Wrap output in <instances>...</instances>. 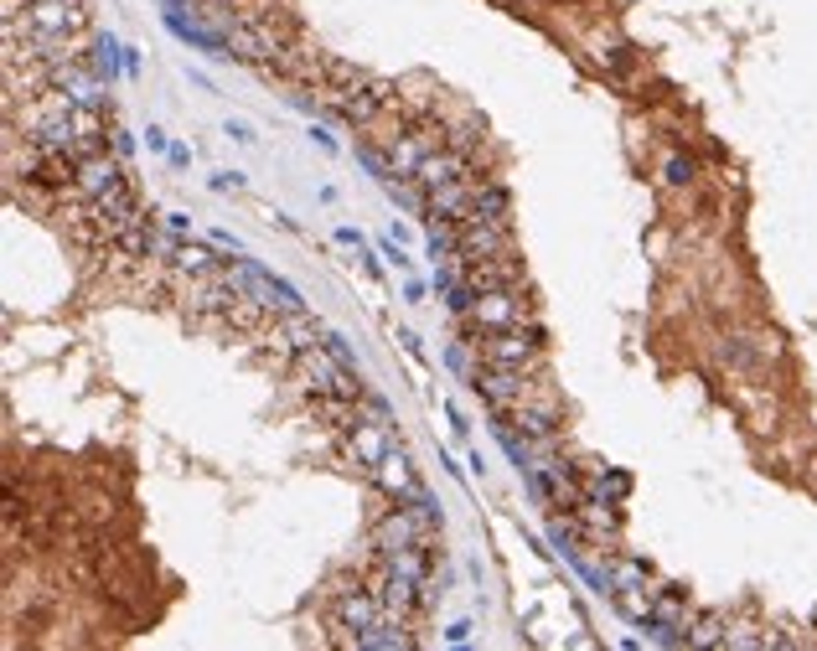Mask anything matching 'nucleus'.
I'll use <instances>...</instances> for the list:
<instances>
[{"mask_svg":"<svg viewBox=\"0 0 817 651\" xmlns=\"http://www.w3.org/2000/svg\"><path fill=\"white\" fill-rule=\"evenodd\" d=\"M145 145H151V150H171V145H166V135H161V124H145Z\"/></svg>","mask_w":817,"mask_h":651,"instance_id":"nucleus-11","label":"nucleus"},{"mask_svg":"<svg viewBox=\"0 0 817 651\" xmlns=\"http://www.w3.org/2000/svg\"><path fill=\"white\" fill-rule=\"evenodd\" d=\"M166 228H171V233H192V217H186V212H166Z\"/></svg>","mask_w":817,"mask_h":651,"instance_id":"nucleus-9","label":"nucleus"},{"mask_svg":"<svg viewBox=\"0 0 817 651\" xmlns=\"http://www.w3.org/2000/svg\"><path fill=\"white\" fill-rule=\"evenodd\" d=\"M373 481H378V486H383V491H389L394 502H409V497H420V491H424V486H420V475H414V466H409V455H404L398 444L389 450V455H383V460H378Z\"/></svg>","mask_w":817,"mask_h":651,"instance_id":"nucleus-3","label":"nucleus"},{"mask_svg":"<svg viewBox=\"0 0 817 651\" xmlns=\"http://www.w3.org/2000/svg\"><path fill=\"white\" fill-rule=\"evenodd\" d=\"M389 98H394L389 83L357 78V73H352V83H347L342 93H332V109H336V119H347V124H367V119H378L383 109H389Z\"/></svg>","mask_w":817,"mask_h":651,"instance_id":"nucleus-2","label":"nucleus"},{"mask_svg":"<svg viewBox=\"0 0 817 651\" xmlns=\"http://www.w3.org/2000/svg\"><path fill=\"white\" fill-rule=\"evenodd\" d=\"M398 341H404V352L414 357V362H424V347H420V336H414V331H398Z\"/></svg>","mask_w":817,"mask_h":651,"instance_id":"nucleus-7","label":"nucleus"},{"mask_svg":"<svg viewBox=\"0 0 817 651\" xmlns=\"http://www.w3.org/2000/svg\"><path fill=\"white\" fill-rule=\"evenodd\" d=\"M626 486H632V481H626L621 471H610V475H606V491H610V497H626Z\"/></svg>","mask_w":817,"mask_h":651,"instance_id":"nucleus-10","label":"nucleus"},{"mask_svg":"<svg viewBox=\"0 0 817 651\" xmlns=\"http://www.w3.org/2000/svg\"><path fill=\"white\" fill-rule=\"evenodd\" d=\"M310 140H316V145L326 150V155H336V140H332V135H326V129H310Z\"/></svg>","mask_w":817,"mask_h":651,"instance_id":"nucleus-13","label":"nucleus"},{"mask_svg":"<svg viewBox=\"0 0 817 651\" xmlns=\"http://www.w3.org/2000/svg\"><path fill=\"white\" fill-rule=\"evenodd\" d=\"M466 321L476 331H513V326H538V316H533V300L517 295V285H497V290L476 295Z\"/></svg>","mask_w":817,"mask_h":651,"instance_id":"nucleus-1","label":"nucleus"},{"mask_svg":"<svg viewBox=\"0 0 817 651\" xmlns=\"http://www.w3.org/2000/svg\"><path fill=\"white\" fill-rule=\"evenodd\" d=\"M243 181H248V176H243V171H212V176H208V186H212V192H228V186L239 192Z\"/></svg>","mask_w":817,"mask_h":651,"instance_id":"nucleus-5","label":"nucleus"},{"mask_svg":"<svg viewBox=\"0 0 817 651\" xmlns=\"http://www.w3.org/2000/svg\"><path fill=\"white\" fill-rule=\"evenodd\" d=\"M667 181L683 186V181H688V161H667Z\"/></svg>","mask_w":817,"mask_h":651,"instance_id":"nucleus-8","label":"nucleus"},{"mask_svg":"<svg viewBox=\"0 0 817 651\" xmlns=\"http://www.w3.org/2000/svg\"><path fill=\"white\" fill-rule=\"evenodd\" d=\"M336 243H347V248H363V233H357V228H336Z\"/></svg>","mask_w":817,"mask_h":651,"instance_id":"nucleus-12","label":"nucleus"},{"mask_svg":"<svg viewBox=\"0 0 817 651\" xmlns=\"http://www.w3.org/2000/svg\"><path fill=\"white\" fill-rule=\"evenodd\" d=\"M471 217H482V223H513V192L502 181H476Z\"/></svg>","mask_w":817,"mask_h":651,"instance_id":"nucleus-4","label":"nucleus"},{"mask_svg":"<svg viewBox=\"0 0 817 651\" xmlns=\"http://www.w3.org/2000/svg\"><path fill=\"white\" fill-rule=\"evenodd\" d=\"M223 135H228V140H239V145H254V129H248L243 119H228V124H223Z\"/></svg>","mask_w":817,"mask_h":651,"instance_id":"nucleus-6","label":"nucleus"},{"mask_svg":"<svg viewBox=\"0 0 817 651\" xmlns=\"http://www.w3.org/2000/svg\"><path fill=\"white\" fill-rule=\"evenodd\" d=\"M166 155H171V166H192V150H186V145H171Z\"/></svg>","mask_w":817,"mask_h":651,"instance_id":"nucleus-14","label":"nucleus"}]
</instances>
